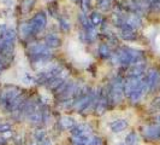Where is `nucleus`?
I'll use <instances>...</instances> for the list:
<instances>
[{
	"label": "nucleus",
	"instance_id": "bb28decb",
	"mask_svg": "<svg viewBox=\"0 0 160 145\" xmlns=\"http://www.w3.org/2000/svg\"><path fill=\"white\" fill-rule=\"evenodd\" d=\"M45 137H46V132L42 128H40V127H38V128L34 131V138H35L38 142H41Z\"/></svg>",
	"mask_w": 160,
	"mask_h": 145
},
{
	"label": "nucleus",
	"instance_id": "393cba45",
	"mask_svg": "<svg viewBox=\"0 0 160 145\" xmlns=\"http://www.w3.org/2000/svg\"><path fill=\"white\" fill-rule=\"evenodd\" d=\"M58 21H59V25H60V29L65 33H69L70 32V29H71V24H70V21L64 16H59L58 18Z\"/></svg>",
	"mask_w": 160,
	"mask_h": 145
},
{
	"label": "nucleus",
	"instance_id": "4468645a",
	"mask_svg": "<svg viewBox=\"0 0 160 145\" xmlns=\"http://www.w3.org/2000/svg\"><path fill=\"white\" fill-rule=\"evenodd\" d=\"M146 74V61H138L128 68V76H144Z\"/></svg>",
	"mask_w": 160,
	"mask_h": 145
},
{
	"label": "nucleus",
	"instance_id": "2eb2a0df",
	"mask_svg": "<svg viewBox=\"0 0 160 145\" xmlns=\"http://www.w3.org/2000/svg\"><path fill=\"white\" fill-rule=\"evenodd\" d=\"M82 29H83V32L86 34V42H88V44L95 42V40L98 39V34L99 33H98L96 27H94L93 24L89 22V18H88V22L82 27Z\"/></svg>",
	"mask_w": 160,
	"mask_h": 145
},
{
	"label": "nucleus",
	"instance_id": "dca6fc26",
	"mask_svg": "<svg viewBox=\"0 0 160 145\" xmlns=\"http://www.w3.org/2000/svg\"><path fill=\"white\" fill-rule=\"evenodd\" d=\"M119 38L124 41H135L137 39V32L132 28H129L127 25L119 27Z\"/></svg>",
	"mask_w": 160,
	"mask_h": 145
},
{
	"label": "nucleus",
	"instance_id": "e433bc0d",
	"mask_svg": "<svg viewBox=\"0 0 160 145\" xmlns=\"http://www.w3.org/2000/svg\"><path fill=\"white\" fill-rule=\"evenodd\" d=\"M71 1H73V3H80L81 0H71Z\"/></svg>",
	"mask_w": 160,
	"mask_h": 145
},
{
	"label": "nucleus",
	"instance_id": "9b49d317",
	"mask_svg": "<svg viewBox=\"0 0 160 145\" xmlns=\"http://www.w3.org/2000/svg\"><path fill=\"white\" fill-rule=\"evenodd\" d=\"M17 34H18V38L22 41H25V42H29V41L32 40V38H35L34 34H32V28H30L29 21H23V22L19 23Z\"/></svg>",
	"mask_w": 160,
	"mask_h": 145
},
{
	"label": "nucleus",
	"instance_id": "7ed1b4c3",
	"mask_svg": "<svg viewBox=\"0 0 160 145\" xmlns=\"http://www.w3.org/2000/svg\"><path fill=\"white\" fill-rule=\"evenodd\" d=\"M24 91L18 86L10 85L0 92V105L4 109V111L8 113V109L12 104V102L16 99L18 96H21Z\"/></svg>",
	"mask_w": 160,
	"mask_h": 145
},
{
	"label": "nucleus",
	"instance_id": "9d476101",
	"mask_svg": "<svg viewBox=\"0 0 160 145\" xmlns=\"http://www.w3.org/2000/svg\"><path fill=\"white\" fill-rule=\"evenodd\" d=\"M142 136L146 140H157L160 139V125L152 123V125H146L141 129Z\"/></svg>",
	"mask_w": 160,
	"mask_h": 145
},
{
	"label": "nucleus",
	"instance_id": "2f4dec72",
	"mask_svg": "<svg viewBox=\"0 0 160 145\" xmlns=\"http://www.w3.org/2000/svg\"><path fill=\"white\" fill-rule=\"evenodd\" d=\"M27 145H40V142H38L35 138L32 137V139H30L29 142H28V144Z\"/></svg>",
	"mask_w": 160,
	"mask_h": 145
},
{
	"label": "nucleus",
	"instance_id": "4be33fe9",
	"mask_svg": "<svg viewBox=\"0 0 160 145\" xmlns=\"http://www.w3.org/2000/svg\"><path fill=\"white\" fill-rule=\"evenodd\" d=\"M89 22L93 24L94 27H100V25H102L104 23V16L100 13V12H98V11H93L90 15H89Z\"/></svg>",
	"mask_w": 160,
	"mask_h": 145
},
{
	"label": "nucleus",
	"instance_id": "cd10ccee",
	"mask_svg": "<svg viewBox=\"0 0 160 145\" xmlns=\"http://www.w3.org/2000/svg\"><path fill=\"white\" fill-rule=\"evenodd\" d=\"M80 4H81V10H82V12L87 15L89 11H90V0H81Z\"/></svg>",
	"mask_w": 160,
	"mask_h": 145
},
{
	"label": "nucleus",
	"instance_id": "5701e85b",
	"mask_svg": "<svg viewBox=\"0 0 160 145\" xmlns=\"http://www.w3.org/2000/svg\"><path fill=\"white\" fill-rule=\"evenodd\" d=\"M124 144L125 145H138L140 144V138H138V136H137V133L135 132V131L129 132L128 134L125 136Z\"/></svg>",
	"mask_w": 160,
	"mask_h": 145
},
{
	"label": "nucleus",
	"instance_id": "1a4fd4ad",
	"mask_svg": "<svg viewBox=\"0 0 160 145\" xmlns=\"http://www.w3.org/2000/svg\"><path fill=\"white\" fill-rule=\"evenodd\" d=\"M143 76H127L124 79V94L129 97L135 89L141 85Z\"/></svg>",
	"mask_w": 160,
	"mask_h": 145
},
{
	"label": "nucleus",
	"instance_id": "f3484780",
	"mask_svg": "<svg viewBox=\"0 0 160 145\" xmlns=\"http://www.w3.org/2000/svg\"><path fill=\"white\" fill-rule=\"evenodd\" d=\"M43 42L52 50L62 46V39H60L59 35H57L56 33H48L47 35L43 38Z\"/></svg>",
	"mask_w": 160,
	"mask_h": 145
},
{
	"label": "nucleus",
	"instance_id": "f257e3e1",
	"mask_svg": "<svg viewBox=\"0 0 160 145\" xmlns=\"http://www.w3.org/2000/svg\"><path fill=\"white\" fill-rule=\"evenodd\" d=\"M27 55L30 61L39 59V58H47L53 59V50L49 48L43 41L32 40L27 42Z\"/></svg>",
	"mask_w": 160,
	"mask_h": 145
},
{
	"label": "nucleus",
	"instance_id": "ddd939ff",
	"mask_svg": "<svg viewBox=\"0 0 160 145\" xmlns=\"http://www.w3.org/2000/svg\"><path fill=\"white\" fill-rule=\"evenodd\" d=\"M148 92V89H147V86H146V82H144V76H143V80H142V82H141V85L137 87L130 96L128 97L129 100H130V103L131 104H137L142 98H143V96Z\"/></svg>",
	"mask_w": 160,
	"mask_h": 145
},
{
	"label": "nucleus",
	"instance_id": "6e6552de",
	"mask_svg": "<svg viewBox=\"0 0 160 145\" xmlns=\"http://www.w3.org/2000/svg\"><path fill=\"white\" fill-rule=\"evenodd\" d=\"M122 25H127L129 28H132V29L137 30L142 25V19H141L140 15L134 13V12L123 13V23H122Z\"/></svg>",
	"mask_w": 160,
	"mask_h": 145
},
{
	"label": "nucleus",
	"instance_id": "a211bd4d",
	"mask_svg": "<svg viewBox=\"0 0 160 145\" xmlns=\"http://www.w3.org/2000/svg\"><path fill=\"white\" fill-rule=\"evenodd\" d=\"M43 105V104H42ZM27 120L29 121V123L34 126V127H41V126H43V115H42V106H41L39 110H36V111H34L32 115H29L28 116V119Z\"/></svg>",
	"mask_w": 160,
	"mask_h": 145
},
{
	"label": "nucleus",
	"instance_id": "c9c22d12",
	"mask_svg": "<svg viewBox=\"0 0 160 145\" xmlns=\"http://www.w3.org/2000/svg\"><path fill=\"white\" fill-rule=\"evenodd\" d=\"M5 143H6V140H5L4 138L0 137V145H5Z\"/></svg>",
	"mask_w": 160,
	"mask_h": 145
},
{
	"label": "nucleus",
	"instance_id": "0eeeda50",
	"mask_svg": "<svg viewBox=\"0 0 160 145\" xmlns=\"http://www.w3.org/2000/svg\"><path fill=\"white\" fill-rule=\"evenodd\" d=\"M108 108H111V105H110V99H108V94H107V89H101L100 97H99L98 104L95 106L94 114H95L96 116H102L107 111Z\"/></svg>",
	"mask_w": 160,
	"mask_h": 145
},
{
	"label": "nucleus",
	"instance_id": "f704fd0d",
	"mask_svg": "<svg viewBox=\"0 0 160 145\" xmlns=\"http://www.w3.org/2000/svg\"><path fill=\"white\" fill-rule=\"evenodd\" d=\"M146 1H147L148 4L152 5V4H155V3H158V1H160V0H146Z\"/></svg>",
	"mask_w": 160,
	"mask_h": 145
},
{
	"label": "nucleus",
	"instance_id": "423d86ee",
	"mask_svg": "<svg viewBox=\"0 0 160 145\" xmlns=\"http://www.w3.org/2000/svg\"><path fill=\"white\" fill-rule=\"evenodd\" d=\"M69 75H70L69 70H66V69L64 68V69L59 72L57 76L52 78L51 80L48 81L47 83L45 85V87L49 89L51 92H54L59 86H62V85H63V82H64V81L69 80Z\"/></svg>",
	"mask_w": 160,
	"mask_h": 145
},
{
	"label": "nucleus",
	"instance_id": "f03ea898",
	"mask_svg": "<svg viewBox=\"0 0 160 145\" xmlns=\"http://www.w3.org/2000/svg\"><path fill=\"white\" fill-rule=\"evenodd\" d=\"M107 94L110 99V105H118L123 102L124 99V78L117 75L114 76L110 83V86L107 87Z\"/></svg>",
	"mask_w": 160,
	"mask_h": 145
},
{
	"label": "nucleus",
	"instance_id": "f8f14e48",
	"mask_svg": "<svg viewBox=\"0 0 160 145\" xmlns=\"http://www.w3.org/2000/svg\"><path fill=\"white\" fill-rule=\"evenodd\" d=\"M70 132H71V137H84V136L94 134L93 128L88 123H76V126Z\"/></svg>",
	"mask_w": 160,
	"mask_h": 145
},
{
	"label": "nucleus",
	"instance_id": "412c9836",
	"mask_svg": "<svg viewBox=\"0 0 160 145\" xmlns=\"http://www.w3.org/2000/svg\"><path fill=\"white\" fill-rule=\"evenodd\" d=\"M59 126L63 129L71 131L76 126V120L73 117H71V116H69V115H64V116H62L59 119Z\"/></svg>",
	"mask_w": 160,
	"mask_h": 145
},
{
	"label": "nucleus",
	"instance_id": "6ab92c4d",
	"mask_svg": "<svg viewBox=\"0 0 160 145\" xmlns=\"http://www.w3.org/2000/svg\"><path fill=\"white\" fill-rule=\"evenodd\" d=\"M129 122L127 119H117L110 123V129L112 133H120L128 128Z\"/></svg>",
	"mask_w": 160,
	"mask_h": 145
},
{
	"label": "nucleus",
	"instance_id": "473e14b6",
	"mask_svg": "<svg viewBox=\"0 0 160 145\" xmlns=\"http://www.w3.org/2000/svg\"><path fill=\"white\" fill-rule=\"evenodd\" d=\"M5 69H6V65H5L2 62H1V61H0V75H1V72H4Z\"/></svg>",
	"mask_w": 160,
	"mask_h": 145
},
{
	"label": "nucleus",
	"instance_id": "b1692460",
	"mask_svg": "<svg viewBox=\"0 0 160 145\" xmlns=\"http://www.w3.org/2000/svg\"><path fill=\"white\" fill-rule=\"evenodd\" d=\"M35 3L36 0H23L22 1V5H21V10H22V13L23 15H28L30 13L34 6H35Z\"/></svg>",
	"mask_w": 160,
	"mask_h": 145
},
{
	"label": "nucleus",
	"instance_id": "c756f323",
	"mask_svg": "<svg viewBox=\"0 0 160 145\" xmlns=\"http://www.w3.org/2000/svg\"><path fill=\"white\" fill-rule=\"evenodd\" d=\"M23 81L25 82V83H36V78L32 76L30 74H25V75H24Z\"/></svg>",
	"mask_w": 160,
	"mask_h": 145
},
{
	"label": "nucleus",
	"instance_id": "c85d7f7f",
	"mask_svg": "<svg viewBox=\"0 0 160 145\" xmlns=\"http://www.w3.org/2000/svg\"><path fill=\"white\" fill-rule=\"evenodd\" d=\"M12 126L8 122H0V133H4L6 131H11Z\"/></svg>",
	"mask_w": 160,
	"mask_h": 145
},
{
	"label": "nucleus",
	"instance_id": "a878e982",
	"mask_svg": "<svg viewBox=\"0 0 160 145\" xmlns=\"http://www.w3.org/2000/svg\"><path fill=\"white\" fill-rule=\"evenodd\" d=\"M98 8H100L102 12H107L112 8V0H99Z\"/></svg>",
	"mask_w": 160,
	"mask_h": 145
},
{
	"label": "nucleus",
	"instance_id": "39448f33",
	"mask_svg": "<svg viewBox=\"0 0 160 145\" xmlns=\"http://www.w3.org/2000/svg\"><path fill=\"white\" fill-rule=\"evenodd\" d=\"M160 80V70L158 68H151L148 72L144 74V82L148 92H151L155 89Z\"/></svg>",
	"mask_w": 160,
	"mask_h": 145
},
{
	"label": "nucleus",
	"instance_id": "7c9ffc66",
	"mask_svg": "<svg viewBox=\"0 0 160 145\" xmlns=\"http://www.w3.org/2000/svg\"><path fill=\"white\" fill-rule=\"evenodd\" d=\"M40 145H53V144H52V140L46 136V137L40 142Z\"/></svg>",
	"mask_w": 160,
	"mask_h": 145
},
{
	"label": "nucleus",
	"instance_id": "72a5a7b5",
	"mask_svg": "<svg viewBox=\"0 0 160 145\" xmlns=\"http://www.w3.org/2000/svg\"><path fill=\"white\" fill-rule=\"evenodd\" d=\"M154 120H155V123H157V125H160V114L154 117Z\"/></svg>",
	"mask_w": 160,
	"mask_h": 145
},
{
	"label": "nucleus",
	"instance_id": "aec40b11",
	"mask_svg": "<svg viewBox=\"0 0 160 145\" xmlns=\"http://www.w3.org/2000/svg\"><path fill=\"white\" fill-rule=\"evenodd\" d=\"M98 53H99V57L101 58V59H110V57L112 56L113 51L111 46L108 45V42H101L100 45H99V47H98Z\"/></svg>",
	"mask_w": 160,
	"mask_h": 145
},
{
	"label": "nucleus",
	"instance_id": "20e7f679",
	"mask_svg": "<svg viewBox=\"0 0 160 145\" xmlns=\"http://www.w3.org/2000/svg\"><path fill=\"white\" fill-rule=\"evenodd\" d=\"M29 24H30V28H32L34 36H38L39 34L46 30V27H47V16H46V13L43 11L36 12L29 19Z\"/></svg>",
	"mask_w": 160,
	"mask_h": 145
}]
</instances>
